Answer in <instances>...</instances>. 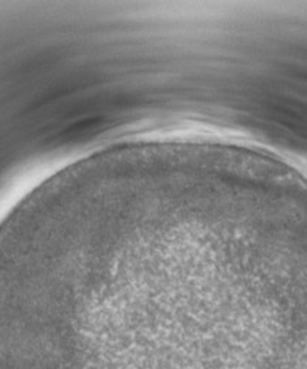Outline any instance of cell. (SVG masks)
<instances>
[{
	"mask_svg": "<svg viewBox=\"0 0 307 369\" xmlns=\"http://www.w3.org/2000/svg\"><path fill=\"white\" fill-rule=\"evenodd\" d=\"M158 142H186V141H158ZM158 142H143V144H158ZM143 144H133V145H126V147H135V145H143ZM186 144H196V145H200L198 142H186ZM123 147V148H126Z\"/></svg>",
	"mask_w": 307,
	"mask_h": 369,
	"instance_id": "1",
	"label": "cell"
}]
</instances>
